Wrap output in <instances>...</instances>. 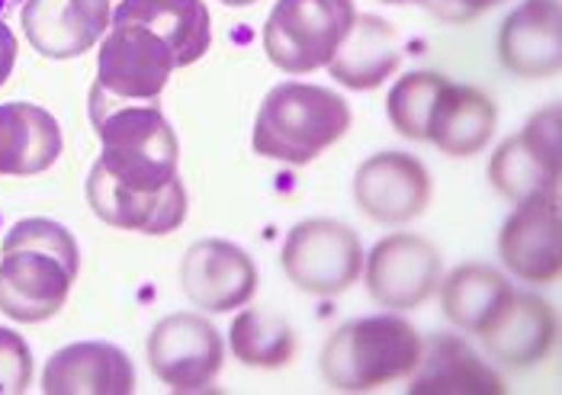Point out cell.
Instances as JSON below:
<instances>
[{
	"label": "cell",
	"mask_w": 562,
	"mask_h": 395,
	"mask_svg": "<svg viewBox=\"0 0 562 395\" xmlns=\"http://www.w3.org/2000/svg\"><path fill=\"white\" fill-rule=\"evenodd\" d=\"M16 7H23V0H0V16L10 13V10H16Z\"/></svg>",
	"instance_id": "4dcf8cb0"
},
{
	"label": "cell",
	"mask_w": 562,
	"mask_h": 395,
	"mask_svg": "<svg viewBox=\"0 0 562 395\" xmlns=\"http://www.w3.org/2000/svg\"><path fill=\"white\" fill-rule=\"evenodd\" d=\"M173 68L177 61L171 45L158 40L151 30L138 23H113L100 40L93 88L113 100L151 103L165 90Z\"/></svg>",
	"instance_id": "8992f818"
},
{
	"label": "cell",
	"mask_w": 562,
	"mask_h": 395,
	"mask_svg": "<svg viewBox=\"0 0 562 395\" xmlns=\"http://www.w3.org/2000/svg\"><path fill=\"white\" fill-rule=\"evenodd\" d=\"M512 293L515 286L495 267L463 263L440 283V308L453 325L479 335L512 300Z\"/></svg>",
	"instance_id": "cb8c5ba5"
},
{
	"label": "cell",
	"mask_w": 562,
	"mask_h": 395,
	"mask_svg": "<svg viewBox=\"0 0 562 395\" xmlns=\"http://www.w3.org/2000/svg\"><path fill=\"white\" fill-rule=\"evenodd\" d=\"M415 3H422L431 16L443 20V23H470L505 0H415Z\"/></svg>",
	"instance_id": "f1b7e54d"
},
{
	"label": "cell",
	"mask_w": 562,
	"mask_h": 395,
	"mask_svg": "<svg viewBox=\"0 0 562 395\" xmlns=\"http://www.w3.org/2000/svg\"><path fill=\"white\" fill-rule=\"evenodd\" d=\"M408 393L415 395H502L505 383L488 370L479 353L457 335H431L422 341L418 366L412 370Z\"/></svg>",
	"instance_id": "d6986e66"
},
{
	"label": "cell",
	"mask_w": 562,
	"mask_h": 395,
	"mask_svg": "<svg viewBox=\"0 0 562 395\" xmlns=\"http://www.w3.org/2000/svg\"><path fill=\"white\" fill-rule=\"evenodd\" d=\"M482 348L502 366L527 370L557 345V312L537 293H512L502 312L476 335Z\"/></svg>",
	"instance_id": "2e32d148"
},
{
	"label": "cell",
	"mask_w": 562,
	"mask_h": 395,
	"mask_svg": "<svg viewBox=\"0 0 562 395\" xmlns=\"http://www.w3.org/2000/svg\"><path fill=\"white\" fill-rule=\"evenodd\" d=\"M16 245H33V248H45V251H52V255H58L61 261L68 263L71 270H78L81 267V258H78V241H75V235L65 228V225H58V222L52 219H23L16 222L10 232H7V238H3V245L0 248H16Z\"/></svg>",
	"instance_id": "4316f807"
},
{
	"label": "cell",
	"mask_w": 562,
	"mask_h": 395,
	"mask_svg": "<svg viewBox=\"0 0 562 395\" xmlns=\"http://www.w3.org/2000/svg\"><path fill=\"white\" fill-rule=\"evenodd\" d=\"M498 255L505 267L527 283H553L560 276V196H530L518 203L515 216L498 235Z\"/></svg>",
	"instance_id": "5bb4252c"
},
{
	"label": "cell",
	"mask_w": 562,
	"mask_h": 395,
	"mask_svg": "<svg viewBox=\"0 0 562 395\" xmlns=\"http://www.w3.org/2000/svg\"><path fill=\"white\" fill-rule=\"evenodd\" d=\"M30 383H33V353L16 331L0 328V395L26 393Z\"/></svg>",
	"instance_id": "83f0119b"
},
{
	"label": "cell",
	"mask_w": 562,
	"mask_h": 395,
	"mask_svg": "<svg viewBox=\"0 0 562 395\" xmlns=\"http://www.w3.org/2000/svg\"><path fill=\"white\" fill-rule=\"evenodd\" d=\"M492 187L512 200L524 203L530 196H547L560 190V106L533 113L530 123L505 138L488 161Z\"/></svg>",
	"instance_id": "ba28073f"
},
{
	"label": "cell",
	"mask_w": 562,
	"mask_h": 395,
	"mask_svg": "<svg viewBox=\"0 0 562 395\" xmlns=\"http://www.w3.org/2000/svg\"><path fill=\"white\" fill-rule=\"evenodd\" d=\"M402 55L395 45V30L373 13H360L347 30L345 43L338 45L335 58L328 61V75L350 90H376L386 84L398 68Z\"/></svg>",
	"instance_id": "7402d4cb"
},
{
	"label": "cell",
	"mask_w": 562,
	"mask_h": 395,
	"mask_svg": "<svg viewBox=\"0 0 562 395\" xmlns=\"http://www.w3.org/2000/svg\"><path fill=\"white\" fill-rule=\"evenodd\" d=\"M383 3H408V0H383Z\"/></svg>",
	"instance_id": "d6a6232c"
},
{
	"label": "cell",
	"mask_w": 562,
	"mask_h": 395,
	"mask_svg": "<svg viewBox=\"0 0 562 395\" xmlns=\"http://www.w3.org/2000/svg\"><path fill=\"white\" fill-rule=\"evenodd\" d=\"M135 366L130 353L110 341H78L48 357L43 393L48 395H130Z\"/></svg>",
	"instance_id": "e0dca14e"
},
{
	"label": "cell",
	"mask_w": 562,
	"mask_h": 395,
	"mask_svg": "<svg viewBox=\"0 0 562 395\" xmlns=\"http://www.w3.org/2000/svg\"><path fill=\"white\" fill-rule=\"evenodd\" d=\"M90 123L100 135L97 165L138 193H161L180 180L177 135L158 103H126L90 88Z\"/></svg>",
	"instance_id": "6da1fadb"
},
{
	"label": "cell",
	"mask_w": 562,
	"mask_h": 395,
	"mask_svg": "<svg viewBox=\"0 0 562 395\" xmlns=\"http://www.w3.org/2000/svg\"><path fill=\"white\" fill-rule=\"evenodd\" d=\"M113 23H138L171 45L177 68L206 55L213 43V20L203 0H116Z\"/></svg>",
	"instance_id": "ffe728a7"
},
{
	"label": "cell",
	"mask_w": 562,
	"mask_h": 395,
	"mask_svg": "<svg viewBox=\"0 0 562 395\" xmlns=\"http://www.w3.org/2000/svg\"><path fill=\"white\" fill-rule=\"evenodd\" d=\"M228 345H232L235 360H241L245 366L277 370V366L293 360L296 335L283 318H273V315H267L260 308H245L232 321Z\"/></svg>",
	"instance_id": "d4e9b609"
},
{
	"label": "cell",
	"mask_w": 562,
	"mask_h": 395,
	"mask_svg": "<svg viewBox=\"0 0 562 395\" xmlns=\"http://www.w3.org/2000/svg\"><path fill=\"white\" fill-rule=\"evenodd\" d=\"M498 55L520 78H550L560 71V0H524L502 23Z\"/></svg>",
	"instance_id": "ac0fdd59"
},
{
	"label": "cell",
	"mask_w": 562,
	"mask_h": 395,
	"mask_svg": "<svg viewBox=\"0 0 562 395\" xmlns=\"http://www.w3.org/2000/svg\"><path fill=\"white\" fill-rule=\"evenodd\" d=\"M443 263L428 238L395 232L390 238L376 241L370 258L363 261L367 290L380 306L415 308L431 300L440 283Z\"/></svg>",
	"instance_id": "30bf717a"
},
{
	"label": "cell",
	"mask_w": 562,
	"mask_h": 395,
	"mask_svg": "<svg viewBox=\"0 0 562 395\" xmlns=\"http://www.w3.org/2000/svg\"><path fill=\"white\" fill-rule=\"evenodd\" d=\"M180 286L203 312H232L258 293V267L251 255L225 238H203L187 248L180 263Z\"/></svg>",
	"instance_id": "7c38bea8"
},
{
	"label": "cell",
	"mask_w": 562,
	"mask_h": 395,
	"mask_svg": "<svg viewBox=\"0 0 562 395\" xmlns=\"http://www.w3.org/2000/svg\"><path fill=\"white\" fill-rule=\"evenodd\" d=\"M353 20V0H277L263 23V52L290 75L328 68Z\"/></svg>",
	"instance_id": "277c9868"
},
{
	"label": "cell",
	"mask_w": 562,
	"mask_h": 395,
	"mask_svg": "<svg viewBox=\"0 0 562 395\" xmlns=\"http://www.w3.org/2000/svg\"><path fill=\"white\" fill-rule=\"evenodd\" d=\"M495 123H498V110L482 90L447 81L434 106L428 142L453 158H470L488 145Z\"/></svg>",
	"instance_id": "603a6c76"
},
{
	"label": "cell",
	"mask_w": 562,
	"mask_h": 395,
	"mask_svg": "<svg viewBox=\"0 0 562 395\" xmlns=\"http://www.w3.org/2000/svg\"><path fill=\"white\" fill-rule=\"evenodd\" d=\"M75 280L78 270L45 248H0V312L13 321L36 325L61 312Z\"/></svg>",
	"instance_id": "9c48e42d"
},
{
	"label": "cell",
	"mask_w": 562,
	"mask_h": 395,
	"mask_svg": "<svg viewBox=\"0 0 562 395\" xmlns=\"http://www.w3.org/2000/svg\"><path fill=\"white\" fill-rule=\"evenodd\" d=\"M16 52H20V45H16V36H13V30L3 23V16H0V88L7 84V78L13 75V65H16Z\"/></svg>",
	"instance_id": "f546056e"
},
{
	"label": "cell",
	"mask_w": 562,
	"mask_h": 395,
	"mask_svg": "<svg viewBox=\"0 0 562 395\" xmlns=\"http://www.w3.org/2000/svg\"><path fill=\"white\" fill-rule=\"evenodd\" d=\"M61 126L36 103H0V174L48 171L61 155Z\"/></svg>",
	"instance_id": "44dd1931"
},
{
	"label": "cell",
	"mask_w": 562,
	"mask_h": 395,
	"mask_svg": "<svg viewBox=\"0 0 562 395\" xmlns=\"http://www.w3.org/2000/svg\"><path fill=\"white\" fill-rule=\"evenodd\" d=\"M225 7H251L255 0H222Z\"/></svg>",
	"instance_id": "1f68e13d"
},
{
	"label": "cell",
	"mask_w": 562,
	"mask_h": 395,
	"mask_svg": "<svg viewBox=\"0 0 562 395\" xmlns=\"http://www.w3.org/2000/svg\"><path fill=\"white\" fill-rule=\"evenodd\" d=\"M225 345L216 325L193 312L161 318L148 335V366L173 393H203L222 370Z\"/></svg>",
	"instance_id": "52a82bcc"
},
{
	"label": "cell",
	"mask_w": 562,
	"mask_h": 395,
	"mask_svg": "<svg viewBox=\"0 0 562 395\" xmlns=\"http://www.w3.org/2000/svg\"><path fill=\"white\" fill-rule=\"evenodd\" d=\"M350 126V106L341 93L318 84H277L263 97L251 145L263 158L303 168L331 148Z\"/></svg>",
	"instance_id": "7a4b0ae2"
},
{
	"label": "cell",
	"mask_w": 562,
	"mask_h": 395,
	"mask_svg": "<svg viewBox=\"0 0 562 395\" xmlns=\"http://www.w3.org/2000/svg\"><path fill=\"white\" fill-rule=\"evenodd\" d=\"M422 335L398 315H370L341 325L322 351V376L341 393H367L412 376Z\"/></svg>",
	"instance_id": "3957f363"
},
{
	"label": "cell",
	"mask_w": 562,
	"mask_h": 395,
	"mask_svg": "<svg viewBox=\"0 0 562 395\" xmlns=\"http://www.w3.org/2000/svg\"><path fill=\"white\" fill-rule=\"evenodd\" d=\"M116 0H23L20 23L26 43L45 58H78L113 26Z\"/></svg>",
	"instance_id": "4fadbf2b"
},
{
	"label": "cell",
	"mask_w": 562,
	"mask_h": 395,
	"mask_svg": "<svg viewBox=\"0 0 562 395\" xmlns=\"http://www.w3.org/2000/svg\"><path fill=\"white\" fill-rule=\"evenodd\" d=\"M283 273L308 296H338L363 273L360 235L335 219H305L290 228L283 251Z\"/></svg>",
	"instance_id": "5b68a950"
},
{
	"label": "cell",
	"mask_w": 562,
	"mask_h": 395,
	"mask_svg": "<svg viewBox=\"0 0 562 395\" xmlns=\"http://www.w3.org/2000/svg\"><path fill=\"white\" fill-rule=\"evenodd\" d=\"M353 200L367 219L402 225L418 219L431 200V174L422 158L405 151H380L353 174Z\"/></svg>",
	"instance_id": "8fae6325"
},
{
	"label": "cell",
	"mask_w": 562,
	"mask_h": 395,
	"mask_svg": "<svg viewBox=\"0 0 562 395\" xmlns=\"http://www.w3.org/2000/svg\"><path fill=\"white\" fill-rule=\"evenodd\" d=\"M450 78L437 71H408L395 81V88L386 97V113L398 135L412 142H428V126H431L434 106L440 90L447 88Z\"/></svg>",
	"instance_id": "484cf974"
},
{
	"label": "cell",
	"mask_w": 562,
	"mask_h": 395,
	"mask_svg": "<svg viewBox=\"0 0 562 395\" xmlns=\"http://www.w3.org/2000/svg\"><path fill=\"white\" fill-rule=\"evenodd\" d=\"M87 203L106 225L142 235H171L187 219L183 180H177L161 193H138L113 180L97 161L87 174Z\"/></svg>",
	"instance_id": "9a60e30c"
}]
</instances>
